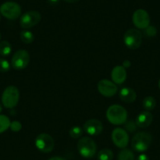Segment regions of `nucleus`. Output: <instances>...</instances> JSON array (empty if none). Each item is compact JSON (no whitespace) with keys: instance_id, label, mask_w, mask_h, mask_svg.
Segmentation results:
<instances>
[{"instance_id":"5","label":"nucleus","mask_w":160,"mask_h":160,"mask_svg":"<svg viewBox=\"0 0 160 160\" xmlns=\"http://www.w3.org/2000/svg\"><path fill=\"white\" fill-rule=\"evenodd\" d=\"M123 42L127 48L137 50L142 42V34L137 28L128 29L124 34Z\"/></svg>"},{"instance_id":"1","label":"nucleus","mask_w":160,"mask_h":160,"mask_svg":"<svg viewBox=\"0 0 160 160\" xmlns=\"http://www.w3.org/2000/svg\"><path fill=\"white\" fill-rule=\"evenodd\" d=\"M127 112L124 107L119 104H113L108 108L106 117L110 123L113 125H122L127 122Z\"/></svg>"},{"instance_id":"11","label":"nucleus","mask_w":160,"mask_h":160,"mask_svg":"<svg viewBox=\"0 0 160 160\" xmlns=\"http://www.w3.org/2000/svg\"><path fill=\"white\" fill-rule=\"evenodd\" d=\"M133 23L138 28L145 29L150 25V17L148 13L143 9L137 10L133 14Z\"/></svg>"},{"instance_id":"21","label":"nucleus","mask_w":160,"mask_h":160,"mask_svg":"<svg viewBox=\"0 0 160 160\" xmlns=\"http://www.w3.org/2000/svg\"><path fill=\"white\" fill-rule=\"evenodd\" d=\"M10 120L7 115H0V133H3L10 128Z\"/></svg>"},{"instance_id":"13","label":"nucleus","mask_w":160,"mask_h":160,"mask_svg":"<svg viewBox=\"0 0 160 160\" xmlns=\"http://www.w3.org/2000/svg\"><path fill=\"white\" fill-rule=\"evenodd\" d=\"M103 130L102 122L95 118L87 120L83 126V130L90 136H98L102 133Z\"/></svg>"},{"instance_id":"25","label":"nucleus","mask_w":160,"mask_h":160,"mask_svg":"<svg viewBox=\"0 0 160 160\" xmlns=\"http://www.w3.org/2000/svg\"><path fill=\"white\" fill-rule=\"evenodd\" d=\"M144 34H145L146 36L150 37V38L155 36L157 34L156 28L154 27V26L149 25L148 27H147L144 29Z\"/></svg>"},{"instance_id":"3","label":"nucleus","mask_w":160,"mask_h":160,"mask_svg":"<svg viewBox=\"0 0 160 160\" xmlns=\"http://www.w3.org/2000/svg\"><path fill=\"white\" fill-rule=\"evenodd\" d=\"M78 151L82 157L91 158L97 152V144L90 137H82L78 141Z\"/></svg>"},{"instance_id":"8","label":"nucleus","mask_w":160,"mask_h":160,"mask_svg":"<svg viewBox=\"0 0 160 160\" xmlns=\"http://www.w3.org/2000/svg\"><path fill=\"white\" fill-rule=\"evenodd\" d=\"M30 62V55L24 50H19L13 54L11 60L12 67L17 70H21L27 68Z\"/></svg>"},{"instance_id":"32","label":"nucleus","mask_w":160,"mask_h":160,"mask_svg":"<svg viewBox=\"0 0 160 160\" xmlns=\"http://www.w3.org/2000/svg\"><path fill=\"white\" fill-rule=\"evenodd\" d=\"M64 1L66 2H68V3H74V2H78L79 0H64Z\"/></svg>"},{"instance_id":"7","label":"nucleus","mask_w":160,"mask_h":160,"mask_svg":"<svg viewBox=\"0 0 160 160\" xmlns=\"http://www.w3.org/2000/svg\"><path fill=\"white\" fill-rule=\"evenodd\" d=\"M35 146L40 152L48 153L53 151L54 148L53 138L47 133H40L35 138Z\"/></svg>"},{"instance_id":"34","label":"nucleus","mask_w":160,"mask_h":160,"mask_svg":"<svg viewBox=\"0 0 160 160\" xmlns=\"http://www.w3.org/2000/svg\"><path fill=\"white\" fill-rule=\"evenodd\" d=\"M158 88H159V90H160V79H159V81H158Z\"/></svg>"},{"instance_id":"16","label":"nucleus","mask_w":160,"mask_h":160,"mask_svg":"<svg viewBox=\"0 0 160 160\" xmlns=\"http://www.w3.org/2000/svg\"><path fill=\"white\" fill-rule=\"evenodd\" d=\"M120 99L125 103H132L136 100L137 93L134 90L128 87H124L120 90L118 93Z\"/></svg>"},{"instance_id":"30","label":"nucleus","mask_w":160,"mask_h":160,"mask_svg":"<svg viewBox=\"0 0 160 160\" xmlns=\"http://www.w3.org/2000/svg\"><path fill=\"white\" fill-rule=\"evenodd\" d=\"M49 160H65L64 158H61V157H58V156H55V157H52L50 158Z\"/></svg>"},{"instance_id":"4","label":"nucleus","mask_w":160,"mask_h":160,"mask_svg":"<svg viewBox=\"0 0 160 160\" xmlns=\"http://www.w3.org/2000/svg\"><path fill=\"white\" fill-rule=\"evenodd\" d=\"M20 98L19 90L14 86H9L2 94V105L7 108H13L18 104Z\"/></svg>"},{"instance_id":"23","label":"nucleus","mask_w":160,"mask_h":160,"mask_svg":"<svg viewBox=\"0 0 160 160\" xmlns=\"http://www.w3.org/2000/svg\"><path fill=\"white\" fill-rule=\"evenodd\" d=\"M82 133H83V130L78 126L72 127L69 130V134L73 138H79L80 137H82Z\"/></svg>"},{"instance_id":"29","label":"nucleus","mask_w":160,"mask_h":160,"mask_svg":"<svg viewBox=\"0 0 160 160\" xmlns=\"http://www.w3.org/2000/svg\"><path fill=\"white\" fill-rule=\"evenodd\" d=\"M130 65H131V63H130V61H129V60H125V61L122 62V66H123L125 68H128L130 67Z\"/></svg>"},{"instance_id":"6","label":"nucleus","mask_w":160,"mask_h":160,"mask_svg":"<svg viewBox=\"0 0 160 160\" xmlns=\"http://www.w3.org/2000/svg\"><path fill=\"white\" fill-rule=\"evenodd\" d=\"M0 13L9 20H16L21 16V8L14 2H7L0 7Z\"/></svg>"},{"instance_id":"31","label":"nucleus","mask_w":160,"mask_h":160,"mask_svg":"<svg viewBox=\"0 0 160 160\" xmlns=\"http://www.w3.org/2000/svg\"><path fill=\"white\" fill-rule=\"evenodd\" d=\"M48 2H50L51 5H55V4H57L59 2V0H48Z\"/></svg>"},{"instance_id":"26","label":"nucleus","mask_w":160,"mask_h":160,"mask_svg":"<svg viewBox=\"0 0 160 160\" xmlns=\"http://www.w3.org/2000/svg\"><path fill=\"white\" fill-rule=\"evenodd\" d=\"M137 126L136 122L133 121H128V122H125V129L127 131L130 132V133H133L135 130H137Z\"/></svg>"},{"instance_id":"17","label":"nucleus","mask_w":160,"mask_h":160,"mask_svg":"<svg viewBox=\"0 0 160 160\" xmlns=\"http://www.w3.org/2000/svg\"><path fill=\"white\" fill-rule=\"evenodd\" d=\"M118 160H135V156L131 150L122 148L118 155Z\"/></svg>"},{"instance_id":"14","label":"nucleus","mask_w":160,"mask_h":160,"mask_svg":"<svg viewBox=\"0 0 160 160\" xmlns=\"http://www.w3.org/2000/svg\"><path fill=\"white\" fill-rule=\"evenodd\" d=\"M112 82L115 84H122L127 79V70L122 65L115 66L111 73Z\"/></svg>"},{"instance_id":"28","label":"nucleus","mask_w":160,"mask_h":160,"mask_svg":"<svg viewBox=\"0 0 160 160\" xmlns=\"http://www.w3.org/2000/svg\"><path fill=\"white\" fill-rule=\"evenodd\" d=\"M137 160H149V157L147 155H145V154H141L138 157Z\"/></svg>"},{"instance_id":"15","label":"nucleus","mask_w":160,"mask_h":160,"mask_svg":"<svg viewBox=\"0 0 160 160\" xmlns=\"http://www.w3.org/2000/svg\"><path fill=\"white\" fill-rule=\"evenodd\" d=\"M153 120L152 113L148 111H144L141 112L136 118V124L140 128H146L149 127Z\"/></svg>"},{"instance_id":"10","label":"nucleus","mask_w":160,"mask_h":160,"mask_svg":"<svg viewBox=\"0 0 160 160\" xmlns=\"http://www.w3.org/2000/svg\"><path fill=\"white\" fill-rule=\"evenodd\" d=\"M112 140L114 144L119 148H125L129 144V135L126 130L122 128L114 129L112 133Z\"/></svg>"},{"instance_id":"33","label":"nucleus","mask_w":160,"mask_h":160,"mask_svg":"<svg viewBox=\"0 0 160 160\" xmlns=\"http://www.w3.org/2000/svg\"><path fill=\"white\" fill-rule=\"evenodd\" d=\"M2 105H1V104H0V112H2Z\"/></svg>"},{"instance_id":"2","label":"nucleus","mask_w":160,"mask_h":160,"mask_svg":"<svg viewBox=\"0 0 160 160\" xmlns=\"http://www.w3.org/2000/svg\"><path fill=\"white\" fill-rule=\"evenodd\" d=\"M152 142V136L147 132H139L133 137L132 148L138 152H144L149 148Z\"/></svg>"},{"instance_id":"20","label":"nucleus","mask_w":160,"mask_h":160,"mask_svg":"<svg viewBox=\"0 0 160 160\" xmlns=\"http://www.w3.org/2000/svg\"><path fill=\"white\" fill-rule=\"evenodd\" d=\"M98 160H112L113 152L108 148H103L98 152Z\"/></svg>"},{"instance_id":"12","label":"nucleus","mask_w":160,"mask_h":160,"mask_svg":"<svg viewBox=\"0 0 160 160\" xmlns=\"http://www.w3.org/2000/svg\"><path fill=\"white\" fill-rule=\"evenodd\" d=\"M98 90L101 95L106 98H111L116 94V84L108 79H101L98 83Z\"/></svg>"},{"instance_id":"18","label":"nucleus","mask_w":160,"mask_h":160,"mask_svg":"<svg viewBox=\"0 0 160 160\" xmlns=\"http://www.w3.org/2000/svg\"><path fill=\"white\" fill-rule=\"evenodd\" d=\"M143 107L146 111H152L156 106V101L155 99L152 96H148L143 100Z\"/></svg>"},{"instance_id":"27","label":"nucleus","mask_w":160,"mask_h":160,"mask_svg":"<svg viewBox=\"0 0 160 160\" xmlns=\"http://www.w3.org/2000/svg\"><path fill=\"white\" fill-rule=\"evenodd\" d=\"M10 128L13 132H19L22 129V125L19 121H13L10 122Z\"/></svg>"},{"instance_id":"36","label":"nucleus","mask_w":160,"mask_h":160,"mask_svg":"<svg viewBox=\"0 0 160 160\" xmlns=\"http://www.w3.org/2000/svg\"><path fill=\"white\" fill-rule=\"evenodd\" d=\"M0 21H1V15H0Z\"/></svg>"},{"instance_id":"9","label":"nucleus","mask_w":160,"mask_h":160,"mask_svg":"<svg viewBox=\"0 0 160 160\" xmlns=\"http://www.w3.org/2000/svg\"><path fill=\"white\" fill-rule=\"evenodd\" d=\"M41 20V14L39 12L35 11V10H30L21 16L20 20V24L23 28H31L38 24V22Z\"/></svg>"},{"instance_id":"22","label":"nucleus","mask_w":160,"mask_h":160,"mask_svg":"<svg viewBox=\"0 0 160 160\" xmlns=\"http://www.w3.org/2000/svg\"><path fill=\"white\" fill-rule=\"evenodd\" d=\"M21 39L26 44L32 43L34 41V35L30 31H22L21 32Z\"/></svg>"},{"instance_id":"19","label":"nucleus","mask_w":160,"mask_h":160,"mask_svg":"<svg viewBox=\"0 0 160 160\" xmlns=\"http://www.w3.org/2000/svg\"><path fill=\"white\" fill-rule=\"evenodd\" d=\"M12 47L8 41H2L0 42V55L3 57H7L11 53Z\"/></svg>"},{"instance_id":"35","label":"nucleus","mask_w":160,"mask_h":160,"mask_svg":"<svg viewBox=\"0 0 160 160\" xmlns=\"http://www.w3.org/2000/svg\"><path fill=\"white\" fill-rule=\"evenodd\" d=\"M0 39H1V33H0Z\"/></svg>"},{"instance_id":"24","label":"nucleus","mask_w":160,"mask_h":160,"mask_svg":"<svg viewBox=\"0 0 160 160\" xmlns=\"http://www.w3.org/2000/svg\"><path fill=\"white\" fill-rule=\"evenodd\" d=\"M10 64L8 61L3 58H0V72H7L10 70Z\"/></svg>"}]
</instances>
